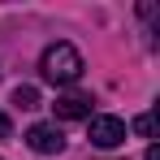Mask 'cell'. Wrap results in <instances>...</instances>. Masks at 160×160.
I'll return each instance as SVG.
<instances>
[{"mask_svg":"<svg viewBox=\"0 0 160 160\" xmlns=\"http://www.w3.org/2000/svg\"><path fill=\"white\" fill-rule=\"evenodd\" d=\"M13 104L18 108H39V91H35V87H18V91H13Z\"/></svg>","mask_w":160,"mask_h":160,"instance_id":"5b68a950","label":"cell"},{"mask_svg":"<svg viewBox=\"0 0 160 160\" xmlns=\"http://www.w3.org/2000/svg\"><path fill=\"white\" fill-rule=\"evenodd\" d=\"M147 160H160V147H156V143H152V147H147Z\"/></svg>","mask_w":160,"mask_h":160,"instance_id":"ba28073f","label":"cell"},{"mask_svg":"<svg viewBox=\"0 0 160 160\" xmlns=\"http://www.w3.org/2000/svg\"><path fill=\"white\" fill-rule=\"evenodd\" d=\"M87 121H91V143L95 147H121L126 143V121L121 117L100 112V117H87Z\"/></svg>","mask_w":160,"mask_h":160,"instance_id":"7a4b0ae2","label":"cell"},{"mask_svg":"<svg viewBox=\"0 0 160 160\" xmlns=\"http://www.w3.org/2000/svg\"><path fill=\"white\" fill-rule=\"evenodd\" d=\"M52 108H56V117H61V121H82V117H91V95L69 91V95H61Z\"/></svg>","mask_w":160,"mask_h":160,"instance_id":"277c9868","label":"cell"},{"mask_svg":"<svg viewBox=\"0 0 160 160\" xmlns=\"http://www.w3.org/2000/svg\"><path fill=\"white\" fill-rule=\"evenodd\" d=\"M39 69H43V78L56 82V87H69V82L82 78V52L74 48V43H52L48 52H43V61H39Z\"/></svg>","mask_w":160,"mask_h":160,"instance_id":"6da1fadb","label":"cell"},{"mask_svg":"<svg viewBox=\"0 0 160 160\" xmlns=\"http://www.w3.org/2000/svg\"><path fill=\"white\" fill-rule=\"evenodd\" d=\"M156 130V121H152V112H143V117H134V134H143V138H152Z\"/></svg>","mask_w":160,"mask_h":160,"instance_id":"8992f818","label":"cell"},{"mask_svg":"<svg viewBox=\"0 0 160 160\" xmlns=\"http://www.w3.org/2000/svg\"><path fill=\"white\" fill-rule=\"evenodd\" d=\"M26 143H30V152H39V156H56V152H65V134H61V126H52V121L30 126V130H26Z\"/></svg>","mask_w":160,"mask_h":160,"instance_id":"3957f363","label":"cell"},{"mask_svg":"<svg viewBox=\"0 0 160 160\" xmlns=\"http://www.w3.org/2000/svg\"><path fill=\"white\" fill-rule=\"evenodd\" d=\"M13 134V121H9V112H0V138H9Z\"/></svg>","mask_w":160,"mask_h":160,"instance_id":"52a82bcc","label":"cell"}]
</instances>
